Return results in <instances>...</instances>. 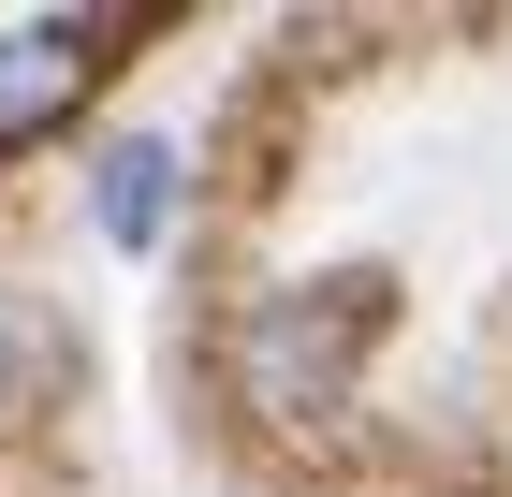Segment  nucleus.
Masks as SVG:
<instances>
[{"label": "nucleus", "mask_w": 512, "mask_h": 497, "mask_svg": "<svg viewBox=\"0 0 512 497\" xmlns=\"http://www.w3.org/2000/svg\"><path fill=\"white\" fill-rule=\"evenodd\" d=\"M88 74H103V30H88V15H30V30H0V147L44 132V117H74Z\"/></svg>", "instance_id": "obj_2"}, {"label": "nucleus", "mask_w": 512, "mask_h": 497, "mask_svg": "<svg viewBox=\"0 0 512 497\" xmlns=\"http://www.w3.org/2000/svg\"><path fill=\"white\" fill-rule=\"evenodd\" d=\"M381 322V293H278V307H249V337H235V381L264 395V410H322V395L352 381V337Z\"/></svg>", "instance_id": "obj_1"}, {"label": "nucleus", "mask_w": 512, "mask_h": 497, "mask_svg": "<svg viewBox=\"0 0 512 497\" xmlns=\"http://www.w3.org/2000/svg\"><path fill=\"white\" fill-rule=\"evenodd\" d=\"M161 220H176V147H147V132H132V147H103V234H118V249H147Z\"/></svg>", "instance_id": "obj_3"}]
</instances>
